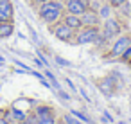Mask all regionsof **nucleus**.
Masks as SVG:
<instances>
[{
  "label": "nucleus",
  "mask_w": 131,
  "mask_h": 124,
  "mask_svg": "<svg viewBox=\"0 0 131 124\" xmlns=\"http://www.w3.org/2000/svg\"><path fill=\"white\" fill-rule=\"evenodd\" d=\"M61 11H63V4L58 0H49L40 6V18L45 24H54L61 18Z\"/></svg>",
  "instance_id": "nucleus-1"
},
{
  "label": "nucleus",
  "mask_w": 131,
  "mask_h": 124,
  "mask_svg": "<svg viewBox=\"0 0 131 124\" xmlns=\"http://www.w3.org/2000/svg\"><path fill=\"white\" fill-rule=\"evenodd\" d=\"M97 36H99V29H97V25H92V27L81 29V31L77 33L75 42H77L79 45H86V43H93Z\"/></svg>",
  "instance_id": "nucleus-2"
},
{
  "label": "nucleus",
  "mask_w": 131,
  "mask_h": 124,
  "mask_svg": "<svg viewBox=\"0 0 131 124\" xmlns=\"http://www.w3.org/2000/svg\"><path fill=\"white\" fill-rule=\"evenodd\" d=\"M52 33H54V36H56V38H59V40H63V42H70L75 31H74V29H70V27L63 22V24H56V25L52 27Z\"/></svg>",
  "instance_id": "nucleus-3"
},
{
  "label": "nucleus",
  "mask_w": 131,
  "mask_h": 124,
  "mask_svg": "<svg viewBox=\"0 0 131 124\" xmlns=\"http://www.w3.org/2000/svg\"><path fill=\"white\" fill-rule=\"evenodd\" d=\"M129 45H131V38H129V36H120V38L115 42V45H113V49H111V54H113V56H122V54L127 50Z\"/></svg>",
  "instance_id": "nucleus-4"
},
{
  "label": "nucleus",
  "mask_w": 131,
  "mask_h": 124,
  "mask_svg": "<svg viewBox=\"0 0 131 124\" xmlns=\"http://www.w3.org/2000/svg\"><path fill=\"white\" fill-rule=\"evenodd\" d=\"M118 33H120L118 22L113 20V18H108V20H106V25H104V31H102V36L108 40V38H111V36H115V34H118Z\"/></svg>",
  "instance_id": "nucleus-5"
},
{
  "label": "nucleus",
  "mask_w": 131,
  "mask_h": 124,
  "mask_svg": "<svg viewBox=\"0 0 131 124\" xmlns=\"http://www.w3.org/2000/svg\"><path fill=\"white\" fill-rule=\"evenodd\" d=\"M67 9L70 15H77V16H81L86 11V7L81 4V0H67Z\"/></svg>",
  "instance_id": "nucleus-6"
},
{
  "label": "nucleus",
  "mask_w": 131,
  "mask_h": 124,
  "mask_svg": "<svg viewBox=\"0 0 131 124\" xmlns=\"http://www.w3.org/2000/svg\"><path fill=\"white\" fill-rule=\"evenodd\" d=\"M81 22H83V25L84 27H92V25H97L99 24V15H95L93 11H84L83 15H81Z\"/></svg>",
  "instance_id": "nucleus-7"
},
{
  "label": "nucleus",
  "mask_w": 131,
  "mask_h": 124,
  "mask_svg": "<svg viewBox=\"0 0 131 124\" xmlns=\"http://www.w3.org/2000/svg\"><path fill=\"white\" fill-rule=\"evenodd\" d=\"M70 29H74V31H77V29H81L83 27V22H81V16H77V15H67L65 16V20H63Z\"/></svg>",
  "instance_id": "nucleus-8"
},
{
  "label": "nucleus",
  "mask_w": 131,
  "mask_h": 124,
  "mask_svg": "<svg viewBox=\"0 0 131 124\" xmlns=\"http://www.w3.org/2000/svg\"><path fill=\"white\" fill-rule=\"evenodd\" d=\"M13 31H15V27H13V22L11 20L0 24V38H9L13 34Z\"/></svg>",
  "instance_id": "nucleus-9"
},
{
  "label": "nucleus",
  "mask_w": 131,
  "mask_h": 124,
  "mask_svg": "<svg viewBox=\"0 0 131 124\" xmlns=\"http://www.w3.org/2000/svg\"><path fill=\"white\" fill-rule=\"evenodd\" d=\"M0 9L4 11V15L7 16V20L13 18V4L11 2H6V4H0Z\"/></svg>",
  "instance_id": "nucleus-10"
},
{
  "label": "nucleus",
  "mask_w": 131,
  "mask_h": 124,
  "mask_svg": "<svg viewBox=\"0 0 131 124\" xmlns=\"http://www.w3.org/2000/svg\"><path fill=\"white\" fill-rule=\"evenodd\" d=\"M110 15H111V9H110V6H102V7H101V11H99V18H104V20H108V18H110Z\"/></svg>",
  "instance_id": "nucleus-11"
},
{
  "label": "nucleus",
  "mask_w": 131,
  "mask_h": 124,
  "mask_svg": "<svg viewBox=\"0 0 131 124\" xmlns=\"http://www.w3.org/2000/svg\"><path fill=\"white\" fill-rule=\"evenodd\" d=\"M38 122L40 124H54V117L52 115H38Z\"/></svg>",
  "instance_id": "nucleus-12"
},
{
  "label": "nucleus",
  "mask_w": 131,
  "mask_h": 124,
  "mask_svg": "<svg viewBox=\"0 0 131 124\" xmlns=\"http://www.w3.org/2000/svg\"><path fill=\"white\" fill-rule=\"evenodd\" d=\"M111 86H113V81L108 77V79H104V81H102V86H101V88H102V92H108V94H111V92H110V90H111Z\"/></svg>",
  "instance_id": "nucleus-13"
},
{
  "label": "nucleus",
  "mask_w": 131,
  "mask_h": 124,
  "mask_svg": "<svg viewBox=\"0 0 131 124\" xmlns=\"http://www.w3.org/2000/svg\"><path fill=\"white\" fill-rule=\"evenodd\" d=\"M52 111H50V108H47V106H40L38 108V115H50Z\"/></svg>",
  "instance_id": "nucleus-14"
},
{
  "label": "nucleus",
  "mask_w": 131,
  "mask_h": 124,
  "mask_svg": "<svg viewBox=\"0 0 131 124\" xmlns=\"http://www.w3.org/2000/svg\"><path fill=\"white\" fill-rule=\"evenodd\" d=\"M13 113H15V119H18V120H24V119H25V115H24L22 111H18L16 108H13Z\"/></svg>",
  "instance_id": "nucleus-15"
},
{
  "label": "nucleus",
  "mask_w": 131,
  "mask_h": 124,
  "mask_svg": "<svg viewBox=\"0 0 131 124\" xmlns=\"http://www.w3.org/2000/svg\"><path fill=\"white\" fill-rule=\"evenodd\" d=\"M124 2H126V0H110V4H111V6H122Z\"/></svg>",
  "instance_id": "nucleus-16"
},
{
  "label": "nucleus",
  "mask_w": 131,
  "mask_h": 124,
  "mask_svg": "<svg viewBox=\"0 0 131 124\" xmlns=\"http://www.w3.org/2000/svg\"><path fill=\"white\" fill-rule=\"evenodd\" d=\"M47 77H49V79H50V81H52V85H54V86H56V88H58V81H56V79H54V76H52V74H50V72H47Z\"/></svg>",
  "instance_id": "nucleus-17"
},
{
  "label": "nucleus",
  "mask_w": 131,
  "mask_h": 124,
  "mask_svg": "<svg viewBox=\"0 0 131 124\" xmlns=\"http://www.w3.org/2000/svg\"><path fill=\"white\" fill-rule=\"evenodd\" d=\"M67 122H68V124H83V122H77L75 119H72L70 115H67Z\"/></svg>",
  "instance_id": "nucleus-18"
},
{
  "label": "nucleus",
  "mask_w": 131,
  "mask_h": 124,
  "mask_svg": "<svg viewBox=\"0 0 131 124\" xmlns=\"http://www.w3.org/2000/svg\"><path fill=\"white\" fill-rule=\"evenodd\" d=\"M2 22H9V20H7V16L4 15V11L0 9V24H2Z\"/></svg>",
  "instance_id": "nucleus-19"
},
{
  "label": "nucleus",
  "mask_w": 131,
  "mask_h": 124,
  "mask_svg": "<svg viewBox=\"0 0 131 124\" xmlns=\"http://www.w3.org/2000/svg\"><path fill=\"white\" fill-rule=\"evenodd\" d=\"M56 61H58L59 65H65V67H68V65H70L68 61H65V59H61V58H56Z\"/></svg>",
  "instance_id": "nucleus-20"
},
{
  "label": "nucleus",
  "mask_w": 131,
  "mask_h": 124,
  "mask_svg": "<svg viewBox=\"0 0 131 124\" xmlns=\"http://www.w3.org/2000/svg\"><path fill=\"white\" fill-rule=\"evenodd\" d=\"M81 4H83V6L88 9V6H90V0H81Z\"/></svg>",
  "instance_id": "nucleus-21"
},
{
  "label": "nucleus",
  "mask_w": 131,
  "mask_h": 124,
  "mask_svg": "<svg viewBox=\"0 0 131 124\" xmlns=\"http://www.w3.org/2000/svg\"><path fill=\"white\" fill-rule=\"evenodd\" d=\"M36 4H43V2H49V0H34Z\"/></svg>",
  "instance_id": "nucleus-22"
},
{
  "label": "nucleus",
  "mask_w": 131,
  "mask_h": 124,
  "mask_svg": "<svg viewBox=\"0 0 131 124\" xmlns=\"http://www.w3.org/2000/svg\"><path fill=\"white\" fill-rule=\"evenodd\" d=\"M0 124H9V122H7L6 119H0Z\"/></svg>",
  "instance_id": "nucleus-23"
},
{
  "label": "nucleus",
  "mask_w": 131,
  "mask_h": 124,
  "mask_svg": "<svg viewBox=\"0 0 131 124\" xmlns=\"http://www.w3.org/2000/svg\"><path fill=\"white\" fill-rule=\"evenodd\" d=\"M6 2H9V0H0V4H6Z\"/></svg>",
  "instance_id": "nucleus-24"
}]
</instances>
